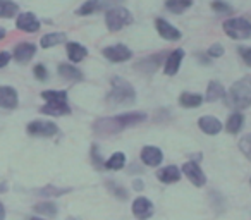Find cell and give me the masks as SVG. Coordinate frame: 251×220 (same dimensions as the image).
I'll return each instance as SVG.
<instances>
[{"label": "cell", "mask_w": 251, "mask_h": 220, "mask_svg": "<svg viewBox=\"0 0 251 220\" xmlns=\"http://www.w3.org/2000/svg\"><path fill=\"white\" fill-rule=\"evenodd\" d=\"M147 121V114L143 112H127V114H119L114 117H103L98 119L93 126V131L98 136H112V134L122 133L127 127H133Z\"/></svg>", "instance_id": "cell-1"}, {"label": "cell", "mask_w": 251, "mask_h": 220, "mask_svg": "<svg viewBox=\"0 0 251 220\" xmlns=\"http://www.w3.org/2000/svg\"><path fill=\"white\" fill-rule=\"evenodd\" d=\"M226 101L234 110H243L251 105V74L241 77L239 81L230 86L229 93L226 97Z\"/></svg>", "instance_id": "cell-2"}, {"label": "cell", "mask_w": 251, "mask_h": 220, "mask_svg": "<svg viewBox=\"0 0 251 220\" xmlns=\"http://www.w3.org/2000/svg\"><path fill=\"white\" fill-rule=\"evenodd\" d=\"M110 84H112V90H110V93L107 95V100L110 101V103H114V105L133 103L134 98H136V91H134V88L131 86L127 81L115 76V77H112Z\"/></svg>", "instance_id": "cell-3"}, {"label": "cell", "mask_w": 251, "mask_h": 220, "mask_svg": "<svg viewBox=\"0 0 251 220\" xmlns=\"http://www.w3.org/2000/svg\"><path fill=\"white\" fill-rule=\"evenodd\" d=\"M224 31L232 40H246L251 36V23L244 18H230L224 23Z\"/></svg>", "instance_id": "cell-4"}, {"label": "cell", "mask_w": 251, "mask_h": 220, "mask_svg": "<svg viewBox=\"0 0 251 220\" xmlns=\"http://www.w3.org/2000/svg\"><path fill=\"white\" fill-rule=\"evenodd\" d=\"M105 23H107V28L110 31H119L122 29L124 26L131 24L133 23V16L127 9H122V7H112L107 11L105 14Z\"/></svg>", "instance_id": "cell-5"}, {"label": "cell", "mask_w": 251, "mask_h": 220, "mask_svg": "<svg viewBox=\"0 0 251 220\" xmlns=\"http://www.w3.org/2000/svg\"><path fill=\"white\" fill-rule=\"evenodd\" d=\"M26 131H28V134H31V136L49 138V136L57 134V131H59V129H57L55 124L50 122V121H33V122L28 124Z\"/></svg>", "instance_id": "cell-6"}, {"label": "cell", "mask_w": 251, "mask_h": 220, "mask_svg": "<svg viewBox=\"0 0 251 220\" xmlns=\"http://www.w3.org/2000/svg\"><path fill=\"white\" fill-rule=\"evenodd\" d=\"M103 57L110 62H126L133 57V52L126 45H112L103 49Z\"/></svg>", "instance_id": "cell-7"}, {"label": "cell", "mask_w": 251, "mask_h": 220, "mask_svg": "<svg viewBox=\"0 0 251 220\" xmlns=\"http://www.w3.org/2000/svg\"><path fill=\"white\" fill-rule=\"evenodd\" d=\"M153 212H155L153 203L148 198H145V196H140V198H136L133 201V215L138 220H148L153 215Z\"/></svg>", "instance_id": "cell-8"}, {"label": "cell", "mask_w": 251, "mask_h": 220, "mask_svg": "<svg viewBox=\"0 0 251 220\" xmlns=\"http://www.w3.org/2000/svg\"><path fill=\"white\" fill-rule=\"evenodd\" d=\"M182 174H184L186 177H188L189 181L193 182V184L198 186V188L205 186L206 177H205V174H203L201 167H200L196 162H188V164L182 165Z\"/></svg>", "instance_id": "cell-9"}, {"label": "cell", "mask_w": 251, "mask_h": 220, "mask_svg": "<svg viewBox=\"0 0 251 220\" xmlns=\"http://www.w3.org/2000/svg\"><path fill=\"white\" fill-rule=\"evenodd\" d=\"M16 24H18V28L21 31L26 33H35L40 29V21L36 19V16L33 12H23V14H19Z\"/></svg>", "instance_id": "cell-10"}, {"label": "cell", "mask_w": 251, "mask_h": 220, "mask_svg": "<svg viewBox=\"0 0 251 220\" xmlns=\"http://www.w3.org/2000/svg\"><path fill=\"white\" fill-rule=\"evenodd\" d=\"M164 160V155H162V150L157 147H145L141 150V162L148 167H157V165L162 164Z\"/></svg>", "instance_id": "cell-11"}, {"label": "cell", "mask_w": 251, "mask_h": 220, "mask_svg": "<svg viewBox=\"0 0 251 220\" xmlns=\"http://www.w3.org/2000/svg\"><path fill=\"white\" fill-rule=\"evenodd\" d=\"M198 127L203 131L205 134H210V136H215L222 131V122H220L217 117L213 116H203L198 119Z\"/></svg>", "instance_id": "cell-12"}, {"label": "cell", "mask_w": 251, "mask_h": 220, "mask_svg": "<svg viewBox=\"0 0 251 220\" xmlns=\"http://www.w3.org/2000/svg\"><path fill=\"white\" fill-rule=\"evenodd\" d=\"M19 103L18 100V91L11 86H0V107L12 110Z\"/></svg>", "instance_id": "cell-13"}, {"label": "cell", "mask_w": 251, "mask_h": 220, "mask_svg": "<svg viewBox=\"0 0 251 220\" xmlns=\"http://www.w3.org/2000/svg\"><path fill=\"white\" fill-rule=\"evenodd\" d=\"M155 24H157L158 35H160L162 38L167 40V42H176V40L181 38V31H179L177 28H174L171 23L165 21V19H157Z\"/></svg>", "instance_id": "cell-14"}, {"label": "cell", "mask_w": 251, "mask_h": 220, "mask_svg": "<svg viewBox=\"0 0 251 220\" xmlns=\"http://www.w3.org/2000/svg\"><path fill=\"white\" fill-rule=\"evenodd\" d=\"M182 59H184V52H182L181 49L174 50V52H172L171 55L167 57V60H165L164 73L167 74V76H174V74L179 71V67H181Z\"/></svg>", "instance_id": "cell-15"}, {"label": "cell", "mask_w": 251, "mask_h": 220, "mask_svg": "<svg viewBox=\"0 0 251 220\" xmlns=\"http://www.w3.org/2000/svg\"><path fill=\"white\" fill-rule=\"evenodd\" d=\"M157 179L160 182H164V184H174V182H177L181 179V171L176 165H167V167L160 169L157 172Z\"/></svg>", "instance_id": "cell-16"}, {"label": "cell", "mask_w": 251, "mask_h": 220, "mask_svg": "<svg viewBox=\"0 0 251 220\" xmlns=\"http://www.w3.org/2000/svg\"><path fill=\"white\" fill-rule=\"evenodd\" d=\"M36 53V47L33 43H21L14 49V59L19 64H26L33 59V55Z\"/></svg>", "instance_id": "cell-17"}, {"label": "cell", "mask_w": 251, "mask_h": 220, "mask_svg": "<svg viewBox=\"0 0 251 220\" xmlns=\"http://www.w3.org/2000/svg\"><path fill=\"white\" fill-rule=\"evenodd\" d=\"M40 112L45 114V116H67L71 114V107L67 103H45L42 108H40Z\"/></svg>", "instance_id": "cell-18"}, {"label": "cell", "mask_w": 251, "mask_h": 220, "mask_svg": "<svg viewBox=\"0 0 251 220\" xmlns=\"http://www.w3.org/2000/svg\"><path fill=\"white\" fill-rule=\"evenodd\" d=\"M66 49H67V57H69L73 62H81V60L88 55V50L84 49L83 45H79V43L67 42Z\"/></svg>", "instance_id": "cell-19"}, {"label": "cell", "mask_w": 251, "mask_h": 220, "mask_svg": "<svg viewBox=\"0 0 251 220\" xmlns=\"http://www.w3.org/2000/svg\"><path fill=\"white\" fill-rule=\"evenodd\" d=\"M243 126H244V117H243V114L234 112V114H230L229 119H227L226 131L229 134H237L241 129H243Z\"/></svg>", "instance_id": "cell-20"}, {"label": "cell", "mask_w": 251, "mask_h": 220, "mask_svg": "<svg viewBox=\"0 0 251 220\" xmlns=\"http://www.w3.org/2000/svg\"><path fill=\"white\" fill-rule=\"evenodd\" d=\"M59 74L67 81H81L83 79V73H81L77 67L71 66V64H60Z\"/></svg>", "instance_id": "cell-21"}, {"label": "cell", "mask_w": 251, "mask_h": 220, "mask_svg": "<svg viewBox=\"0 0 251 220\" xmlns=\"http://www.w3.org/2000/svg\"><path fill=\"white\" fill-rule=\"evenodd\" d=\"M42 97L47 103H67V91L64 90H47L42 93Z\"/></svg>", "instance_id": "cell-22"}, {"label": "cell", "mask_w": 251, "mask_h": 220, "mask_svg": "<svg viewBox=\"0 0 251 220\" xmlns=\"http://www.w3.org/2000/svg\"><path fill=\"white\" fill-rule=\"evenodd\" d=\"M179 103H181V107L195 108L203 103V97L198 93H182L181 97H179Z\"/></svg>", "instance_id": "cell-23"}, {"label": "cell", "mask_w": 251, "mask_h": 220, "mask_svg": "<svg viewBox=\"0 0 251 220\" xmlns=\"http://www.w3.org/2000/svg\"><path fill=\"white\" fill-rule=\"evenodd\" d=\"M226 95V90L220 83L217 81H210L208 86H206V100L208 101H217Z\"/></svg>", "instance_id": "cell-24"}, {"label": "cell", "mask_w": 251, "mask_h": 220, "mask_svg": "<svg viewBox=\"0 0 251 220\" xmlns=\"http://www.w3.org/2000/svg\"><path fill=\"white\" fill-rule=\"evenodd\" d=\"M66 40H67V36L64 35V33H49V35H45L40 40V45H42L43 49H50V47L60 45V43H64Z\"/></svg>", "instance_id": "cell-25"}, {"label": "cell", "mask_w": 251, "mask_h": 220, "mask_svg": "<svg viewBox=\"0 0 251 220\" xmlns=\"http://www.w3.org/2000/svg\"><path fill=\"white\" fill-rule=\"evenodd\" d=\"M35 212L38 213V215H42V217H49V219H53V217L59 213V210H57L55 203L43 201V203H38V205H35Z\"/></svg>", "instance_id": "cell-26"}, {"label": "cell", "mask_w": 251, "mask_h": 220, "mask_svg": "<svg viewBox=\"0 0 251 220\" xmlns=\"http://www.w3.org/2000/svg\"><path fill=\"white\" fill-rule=\"evenodd\" d=\"M191 5H193V0H167L165 2V7L171 12H174V14H181V12H184Z\"/></svg>", "instance_id": "cell-27"}, {"label": "cell", "mask_w": 251, "mask_h": 220, "mask_svg": "<svg viewBox=\"0 0 251 220\" xmlns=\"http://www.w3.org/2000/svg\"><path fill=\"white\" fill-rule=\"evenodd\" d=\"M124 165H126V155L122 153V151L114 153L107 162H105V169H108V171H121Z\"/></svg>", "instance_id": "cell-28"}, {"label": "cell", "mask_w": 251, "mask_h": 220, "mask_svg": "<svg viewBox=\"0 0 251 220\" xmlns=\"http://www.w3.org/2000/svg\"><path fill=\"white\" fill-rule=\"evenodd\" d=\"M18 9V4L12 2V0H0V18H14Z\"/></svg>", "instance_id": "cell-29"}, {"label": "cell", "mask_w": 251, "mask_h": 220, "mask_svg": "<svg viewBox=\"0 0 251 220\" xmlns=\"http://www.w3.org/2000/svg\"><path fill=\"white\" fill-rule=\"evenodd\" d=\"M160 60H162L160 55H155V59H153V55H151V57H148V59H143L141 62H138L136 69L147 71V73H155V69H157V66L160 64Z\"/></svg>", "instance_id": "cell-30"}, {"label": "cell", "mask_w": 251, "mask_h": 220, "mask_svg": "<svg viewBox=\"0 0 251 220\" xmlns=\"http://www.w3.org/2000/svg\"><path fill=\"white\" fill-rule=\"evenodd\" d=\"M101 9V0H86L83 5L76 11L77 16H90L93 14L95 11Z\"/></svg>", "instance_id": "cell-31"}, {"label": "cell", "mask_w": 251, "mask_h": 220, "mask_svg": "<svg viewBox=\"0 0 251 220\" xmlns=\"http://www.w3.org/2000/svg\"><path fill=\"white\" fill-rule=\"evenodd\" d=\"M69 193V188H53V186H49V188H43L40 189V193L36 195H42V196H62Z\"/></svg>", "instance_id": "cell-32"}, {"label": "cell", "mask_w": 251, "mask_h": 220, "mask_svg": "<svg viewBox=\"0 0 251 220\" xmlns=\"http://www.w3.org/2000/svg\"><path fill=\"white\" fill-rule=\"evenodd\" d=\"M239 150L243 151V155L251 162V134H246L239 140Z\"/></svg>", "instance_id": "cell-33"}, {"label": "cell", "mask_w": 251, "mask_h": 220, "mask_svg": "<svg viewBox=\"0 0 251 220\" xmlns=\"http://www.w3.org/2000/svg\"><path fill=\"white\" fill-rule=\"evenodd\" d=\"M108 189H110L112 193H114L115 196H117L119 199H127V191H126L124 188H122V186H119V184H115V182H108Z\"/></svg>", "instance_id": "cell-34"}, {"label": "cell", "mask_w": 251, "mask_h": 220, "mask_svg": "<svg viewBox=\"0 0 251 220\" xmlns=\"http://www.w3.org/2000/svg\"><path fill=\"white\" fill-rule=\"evenodd\" d=\"M91 162H93L95 169H105V162H101V157H100V153H98L97 145L91 147Z\"/></svg>", "instance_id": "cell-35"}, {"label": "cell", "mask_w": 251, "mask_h": 220, "mask_svg": "<svg viewBox=\"0 0 251 220\" xmlns=\"http://www.w3.org/2000/svg\"><path fill=\"white\" fill-rule=\"evenodd\" d=\"M33 73H35V77L38 81H47V79H49V71H47V67L43 66V64H38V66H35Z\"/></svg>", "instance_id": "cell-36"}, {"label": "cell", "mask_w": 251, "mask_h": 220, "mask_svg": "<svg viewBox=\"0 0 251 220\" xmlns=\"http://www.w3.org/2000/svg\"><path fill=\"white\" fill-rule=\"evenodd\" d=\"M212 9L217 12H222V14H230L232 12V9H230V5L224 4V2H220V0H215L212 4Z\"/></svg>", "instance_id": "cell-37"}, {"label": "cell", "mask_w": 251, "mask_h": 220, "mask_svg": "<svg viewBox=\"0 0 251 220\" xmlns=\"http://www.w3.org/2000/svg\"><path fill=\"white\" fill-rule=\"evenodd\" d=\"M239 55L248 66L251 67V47H241L239 49Z\"/></svg>", "instance_id": "cell-38"}, {"label": "cell", "mask_w": 251, "mask_h": 220, "mask_svg": "<svg viewBox=\"0 0 251 220\" xmlns=\"http://www.w3.org/2000/svg\"><path fill=\"white\" fill-rule=\"evenodd\" d=\"M208 55H212V57H222L224 55V47L220 45V43H215V45H212L208 49Z\"/></svg>", "instance_id": "cell-39"}, {"label": "cell", "mask_w": 251, "mask_h": 220, "mask_svg": "<svg viewBox=\"0 0 251 220\" xmlns=\"http://www.w3.org/2000/svg\"><path fill=\"white\" fill-rule=\"evenodd\" d=\"M9 60H11V53L9 52H0V69L4 66H7Z\"/></svg>", "instance_id": "cell-40"}, {"label": "cell", "mask_w": 251, "mask_h": 220, "mask_svg": "<svg viewBox=\"0 0 251 220\" xmlns=\"http://www.w3.org/2000/svg\"><path fill=\"white\" fill-rule=\"evenodd\" d=\"M133 188H134V191H143V189H145V182L141 181V179H134V181H133Z\"/></svg>", "instance_id": "cell-41"}, {"label": "cell", "mask_w": 251, "mask_h": 220, "mask_svg": "<svg viewBox=\"0 0 251 220\" xmlns=\"http://www.w3.org/2000/svg\"><path fill=\"white\" fill-rule=\"evenodd\" d=\"M5 219V208H4V205L0 203V220H4Z\"/></svg>", "instance_id": "cell-42"}, {"label": "cell", "mask_w": 251, "mask_h": 220, "mask_svg": "<svg viewBox=\"0 0 251 220\" xmlns=\"http://www.w3.org/2000/svg\"><path fill=\"white\" fill-rule=\"evenodd\" d=\"M28 220H45V219H43V217H29Z\"/></svg>", "instance_id": "cell-43"}, {"label": "cell", "mask_w": 251, "mask_h": 220, "mask_svg": "<svg viewBox=\"0 0 251 220\" xmlns=\"http://www.w3.org/2000/svg\"><path fill=\"white\" fill-rule=\"evenodd\" d=\"M4 36H5V29H2V28H0V40L4 38Z\"/></svg>", "instance_id": "cell-44"}, {"label": "cell", "mask_w": 251, "mask_h": 220, "mask_svg": "<svg viewBox=\"0 0 251 220\" xmlns=\"http://www.w3.org/2000/svg\"><path fill=\"white\" fill-rule=\"evenodd\" d=\"M66 220H81V219H79V217H67Z\"/></svg>", "instance_id": "cell-45"}]
</instances>
